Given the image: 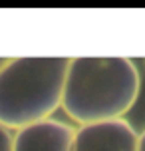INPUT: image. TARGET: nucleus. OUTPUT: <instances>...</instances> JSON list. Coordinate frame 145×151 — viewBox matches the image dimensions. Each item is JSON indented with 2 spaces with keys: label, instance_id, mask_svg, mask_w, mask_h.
<instances>
[{
  "label": "nucleus",
  "instance_id": "obj_1",
  "mask_svg": "<svg viewBox=\"0 0 145 151\" xmlns=\"http://www.w3.org/2000/svg\"><path fill=\"white\" fill-rule=\"evenodd\" d=\"M141 80L131 58H72L62 107L80 125L123 119L137 101Z\"/></svg>",
  "mask_w": 145,
  "mask_h": 151
},
{
  "label": "nucleus",
  "instance_id": "obj_2",
  "mask_svg": "<svg viewBox=\"0 0 145 151\" xmlns=\"http://www.w3.org/2000/svg\"><path fill=\"white\" fill-rule=\"evenodd\" d=\"M72 58H8L0 70V125L20 129L62 107Z\"/></svg>",
  "mask_w": 145,
  "mask_h": 151
},
{
  "label": "nucleus",
  "instance_id": "obj_3",
  "mask_svg": "<svg viewBox=\"0 0 145 151\" xmlns=\"http://www.w3.org/2000/svg\"><path fill=\"white\" fill-rule=\"evenodd\" d=\"M139 133L125 119H109L80 125L72 151H137Z\"/></svg>",
  "mask_w": 145,
  "mask_h": 151
},
{
  "label": "nucleus",
  "instance_id": "obj_4",
  "mask_svg": "<svg viewBox=\"0 0 145 151\" xmlns=\"http://www.w3.org/2000/svg\"><path fill=\"white\" fill-rule=\"evenodd\" d=\"M74 133L64 121L44 119L16 131L12 151H72Z\"/></svg>",
  "mask_w": 145,
  "mask_h": 151
},
{
  "label": "nucleus",
  "instance_id": "obj_5",
  "mask_svg": "<svg viewBox=\"0 0 145 151\" xmlns=\"http://www.w3.org/2000/svg\"><path fill=\"white\" fill-rule=\"evenodd\" d=\"M14 135H10V129L0 125V151H12Z\"/></svg>",
  "mask_w": 145,
  "mask_h": 151
},
{
  "label": "nucleus",
  "instance_id": "obj_6",
  "mask_svg": "<svg viewBox=\"0 0 145 151\" xmlns=\"http://www.w3.org/2000/svg\"><path fill=\"white\" fill-rule=\"evenodd\" d=\"M137 151H145V129L139 133V137H137Z\"/></svg>",
  "mask_w": 145,
  "mask_h": 151
},
{
  "label": "nucleus",
  "instance_id": "obj_7",
  "mask_svg": "<svg viewBox=\"0 0 145 151\" xmlns=\"http://www.w3.org/2000/svg\"><path fill=\"white\" fill-rule=\"evenodd\" d=\"M6 60H8V58H0V70L4 68V64H6Z\"/></svg>",
  "mask_w": 145,
  "mask_h": 151
}]
</instances>
